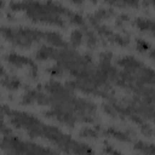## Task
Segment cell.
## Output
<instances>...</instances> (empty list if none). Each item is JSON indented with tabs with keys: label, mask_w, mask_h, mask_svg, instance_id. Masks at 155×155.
<instances>
[{
	"label": "cell",
	"mask_w": 155,
	"mask_h": 155,
	"mask_svg": "<svg viewBox=\"0 0 155 155\" xmlns=\"http://www.w3.org/2000/svg\"><path fill=\"white\" fill-rule=\"evenodd\" d=\"M1 110L8 116L11 124L15 125L16 127L27 130V132L31 137H44V138L48 139L50 142L58 145L65 153L84 154V153H92L93 151L91 148L86 147V144L73 140L69 136L64 134L58 128L42 124L39 119H36L33 115H29V114L23 113V111L10 110L5 105L1 108Z\"/></svg>",
	"instance_id": "1"
},
{
	"label": "cell",
	"mask_w": 155,
	"mask_h": 155,
	"mask_svg": "<svg viewBox=\"0 0 155 155\" xmlns=\"http://www.w3.org/2000/svg\"><path fill=\"white\" fill-rule=\"evenodd\" d=\"M11 7L13 11H25L27 15L35 22H44L58 27L65 25V22L62 16H65L68 17V19H70V17L74 13L53 1H24L21 4L16 2L11 4Z\"/></svg>",
	"instance_id": "2"
},
{
	"label": "cell",
	"mask_w": 155,
	"mask_h": 155,
	"mask_svg": "<svg viewBox=\"0 0 155 155\" xmlns=\"http://www.w3.org/2000/svg\"><path fill=\"white\" fill-rule=\"evenodd\" d=\"M0 34L10 42L19 47H29L34 41L45 39V31L30 28H0Z\"/></svg>",
	"instance_id": "3"
},
{
	"label": "cell",
	"mask_w": 155,
	"mask_h": 155,
	"mask_svg": "<svg viewBox=\"0 0 155 155\" xmlns=\"http://www.w3.org/2000/svg\"><path fill=\"white\" fill-rule=\"evenodd\" d=\"M1 149L6 150L7 153H16V154H39V153H54L51 149L42 148L34 143H28L24 140L18 139L17 137L7 134L2 143L0 144Z\"/></svg>",
	"instance_id": "4"
},
{
	"label": "cell",
	"mask_w": 155,
	"mask_h": 155,
	"mask_svg": "<svg viewBox=\"0 0 155 155\" xmlns=\"http://www.w3.org/2000/svg\"><path fill=\"white\" fill-rule=\"evenodd\" d=\"M5 58H6V61H7L10 64H12V65H15V67H18V68L29 67V69H30L33 76L36 75L38 69H36L35 63H34L31 59H29V58H27V57H24V56L16 54V53H10V54H7Z\"/></svg>",
	"instance_id": "5"
},
{
	"label": "cell",
	"mask_w": 155,
	"mask_h": 155,
	"mask_svg": "<svg viewBox=\"0 0 155 155\" xmlns=\"http://www.w3.org/2000/svg\"><path fill=\"white\" fill-rule=\"evenodd\" d=\"M23 103L24 104L39 103L41 105H48L51 103V98H48L46 94H44V93H41L39 91H29L28 93L24 94Z\"/></svg>",
	"instance_id": "6"
},
{
	"label": "cell",
	"mask_w": 155,
	"mask_h": 155,
	"mask_svg": "<svg viewBox=\"0 0 155 155\" xmlns=\"http://www.w3.org/2000/svg\"><path fill=\"white\" fill-rule=\"evenodd\" d=\"M47 42H50L51 45L61 48V47H65L67 46V42L62 39V36L58 34V33H54V31H45V39Z\"/></svg>",
	"instance_id": "7"
},
{
	"label": "cell",
	"mask_w": 155,
	"mask_h": 155,
	"mask_svg": "<svg viewBox=\"0 0 155 155\" xmlns=\"http://www.w3.org/2000/svg\"><path fill=\"white\" fill-rule=\"evenodd\" d=\"M54 48L53 47H50V46H41V48L38 50L36 52V58L40 59V61H44V59H47V58H53V54H54Z\"/></svg>",
	"instance_id": "8"
},
{
	"label": "cell",
	"mask_w": 155,
	"mask_h": 155,
	"mask_svg": "<svg viewBox=\"0 0 155 155\" xmlns=\"http://www.w3.org/2000/svg\"><path fill=\"white\" fill-rule=\"evenodd\" d=\"M1 84L7 90H17L21 86V81L15 76H6L5 79L1 80Z\"/></svg>",
	"instance_id": "9"
},
{
	"label": "cell",
	"mask_w": 155,
	"mask_h": 155,
	"mask_svg": "<svg viewBox=\"0 0 155 155\" xmlns=\"http://www.w3.org/2000/svg\"><path fill=\"white\" fill-rule=\"evenodd\" d=\"M92 1L94 2L96 0H92ZM105 1L119 7H125V6L134 7V6H138V2H139V0H105Z\"/></svg>",
	"instance_id": "10"
},
{
	"label": "cell",
	"mask_w": 155,
	"mask_h": 155,
	"mask_svg": "<svg viewBox=\"0 0 155 155\" xmlns=\"http://www.w3.org/2000/svg\"><path fill=\"white\" fill-rule=\"evenodd\" d=\"M105 134L110 136L113 138H116L119 140H122V142H130V137L127 134H125V133H122V132H120V131H117V130H115L113 127L105 130Z\"/></svg>",
	"instance_id": "11"
},
{
	"label": "cell",
	"mask_w": 155,
	"mask_h": 155,
	"mask_svg": "<svg viewBox=\"0 0 155 155\" xmlns=\"http://www.w3.org/2000/svg\"><path fill=\"white\" fill-rule=\"evenodd\" d=\"M136 25H137L140 30H149V31H153V30H154V22H153L151 19L137 18Z\"/></svg>",
	"instance_id": "12"
},
{
	"label": "cell",
	"mask_w": 155,
	"mask_h": 155,
	"mask_svg": "<svg viewBox=\"0 0 155 155\" xmlns=\"http://www.w3.org/2000/svg\"><path fill=\"white\" fill-rule=\"evenodd\" d=\"M82 38H84V35H82V33L80 30H74L71 33V35H70V42H71V45L75 46V47L79 46L81 44Z\"/></svg>",
	"instance_id": "13"
},
{
	"label": "cell",
	"mask_w": 155,
	"mask_h": 155,
	"mask_svg": "<svg viewBox=\"0 0 155 155\" xmlns=\"http://www.w3.org/2000/svg\"><path fill=\"white\" fill-rule=\"evenodd\" d=\"M134 149L136 150H139L140 153H149V154H151V153H154V148H153V145L151 144H149V145H147V144H144V143H142V142H138L136 145H134Z\"/></svg>",
	"instance_id": "14"
},
{
	"label": "cell",
	"mask_w": 155,
	"mask_h": 155,
	"mask_svg": "<svg viewBox=\"0 0 155 155\" xmlns=\"http://www.w3.org/2000/svg\"><path fill=\"white\" fill-rule=\"evenodd\" d=\"M136 45H137L138 51H140V52H145V51H148V50H149V44H148L145 40L138 39V40L136 41Z\"/></svg>",
	"instance_id": "15"
},
{
	"label": "cell",
	"mask_w": 155,
	"mask_h": 155,
	"mask_svg": "<svg viewBox=\"0 0 155 155\" xmlns=\"http://www.w3.org/2000/svg\"><path fill=\"white\" fill-rule=\"evenodd\" d=\"M0 132H2L4 134H11V130L5 125V122H4V120H2V115L0 114Z\"/></svg>",
	"instance_id": "16"
},
{
	"label": "cell",
	"mask_w": 155,
	"mask_h": 155,
	"mask_svg": "<svg viewBox=\"0 0 155 155\" xmlns=\"http://www.w3.org/2000/svg\"><path fill=\"white\" fill-rule=\"evenodd\" d=\"M81 136H84V137L96 138V137H97V133H96L93 130H91V128H84V130L81 131Z\"/></svg>",
	"instance_id": "17"
},
{
	"label": "cell",
	"mask_w": 155,
	"mask_h": 155,
	"mask_svg": "<svg viewBox=\"0 0 155 155\" xmlns=\"http://www.w3.org/2000/svg\"><path fill=\"white\" fill-rule=\"evenodd\" d=\"M50 74L53 75V76H57L61 74V67H53L51 70H50Z\"/></svg>",
	"instance_id": "18"
},
{
	"label": "cell",
	"mask_w": 155,
	"mask_h": 155,
	"mask_svg": "<svg viewBox=\"0 0 155 155\" xmlns=\"http://www.w3.org/2000/svg\"><path fill=\"white\" fill-rule=\"evenodd\" d=\"M103 151H104V153H114V154H115V153H119L117 150H114V149H110V148H104Z\"/></svg>",
	"instance_id": "19"
},
{
	"label": "cell",
	"mask_w": 155,
	"mask_h": 155,
	"mask_svg": "<svg viewBox=\"0 0 155 155\" xmlns=\"http://www.w3.org/2000/svg\"><path fill=\"white\" fill-rule=\"evenodd\" d=\"M4 75H5V69L0 65V76H4Z\"/></svg>",
	"instance_id": "20"
},
{
	"label": "cell",
	"mask_w": 155,
	"mask_h": 155,
	"mask_svg": "<svg viewBox=\"0 0 155 155\" xmlns=\"http://www.w3.org/2000/svg\"><path fill=\"white\" fill-rule=\"evenodd\" d=\"M0 148H1V147H0Z\"/></svg>",
	"instance_id": "21"
}]
</instances>
